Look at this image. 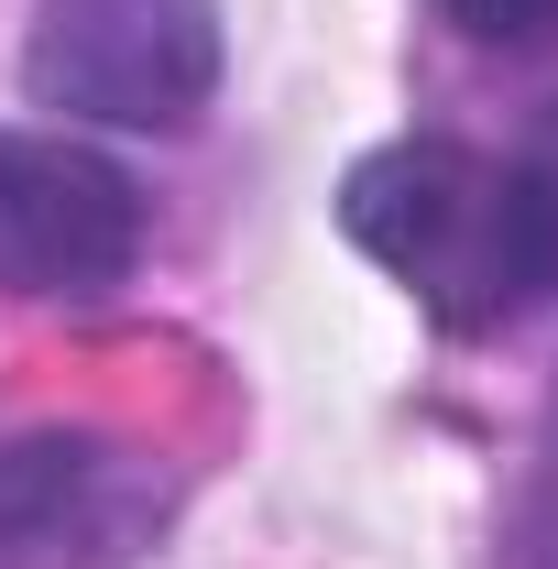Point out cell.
Returning a JSON list of instances; mask_svg holds the SVG:
<instances>
[{
	"instance_id": "cell-1",
	"label": "cell",
	"mask_w": 558,
	"mask_h": 569,
	"mask_svg": "<svg viewBox=\"0 0 558 569\" xmlns=\"http://www.w3.org/2000/svg\"><path fill=\"white\" fill-rule=\"evenodd\" d=\"M340 230L449 340H492L558 296V164L537 153H482L449 132L372 142L340 176Z\"/></svg>"
},
{
	"instance_id": "cell-2",
	"label": "cell",
	"mask_w": 558,
	"mask_h": 569,
	"mask_svg": "<svg viewBox=\"0 0 558 569\" xmlns=\"http://www.w3.org/2000/svg\"><path fill=\"white\" fill-rule=\"evenodd\" d=\"M22 88L67 121L187 132L219 88V0H33Z\"/></svg>"
},
{
	"instance_id": "cell-3",
	"label": "cell",
	"mask_w": 558,
	"mask_h": 569,
	"mask_svg": "<svg viewBox=\"0 0 558 569\" xmlns=\"http://www.w3.org/2000/svg\"><path fill=\"white\" fill-rule=\"evenodd\" d=\"M153 241V198L132 164H110L77 132H0V296L88 307L121 296Z\"/></svg>"
},
{
	"instance_id": "cell-4",
	"label": "cell",
	"mask_w": 558,
	"mask_h": 569,
	"mask_svg": "<svg viewBox=\"0 0 558 569\" xmlns=\"http://www.w3.org/2000/svg\"><path fill=\"white\" fill-rule=\"evenodd\" d=\"M176 515L165 460L99 427H33L0 449V569H132Z\"/></svg>"
},
{
	"instance_id": "cell-5",
	"label": "cell",
	"mask_w": 558,
	"mask_h": 569,
	"mask_svg": "<svg viewBox=\"0 0 558 569\" xmlns=\"http://www.w3.org/2000/svg\"><path fill=\"white\" fill-rule=\"evenodd\" d=\"M471 44H548L558 33V0H438Z\"/></svg>"
},
{
	"instance_id": "cell-6",
	"label": "cell",
	"mask_w": 558,
	"mask_h": 569,
	"mask_svg": "<svg viewBox=\"0 0 558 569\" xmlns=\"http://www.w3.org/2000/svg\"><path fill=\"white\" fill-rule=\"evenodd\" d=\"M537 548L558 569V406H548V449H537Z\"/></svg>"
}]
</instances>
